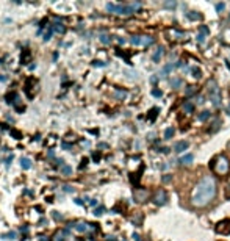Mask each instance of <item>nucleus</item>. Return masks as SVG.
<instances>
[{"mask_svg": "<svg viewBox=\"0 0 230 241\" xmlns=\"http://www.w3.org/2000/svg\"><path fill=\"white\" fill-rule=\"evenodd\" d=\"M153 204L155 205H164L166 204V201H168V194H166V191L164 190H158L155 194H153Z\"/></svg>", "mask_w": 230, "mask_h": 241, "instance_id": "9", "label": "nucleus"}, {"mask_svg": "<svg viewBox=\"0 0 230 241\" xmlns=\"http://www.w3.org/2000/svg\"><path fill=\"white\" fill-rule=\"evenodd\" d=\"M93 66H96V67H104V66H107V63H104V61H93Z\"/></svg>", "mask_w": 230, "mask_h": 241, "instance_id": "35", "label": "nucleus"}, {"mask_svg": "<svg viewBox=\"0 0 230 241\" xmlns=\"http://www.w3.org/2000/svg\"><path fill=\"white\" fill-rule=\"evenodd\" d=\"M5 80H6V77L5 75H0V82H5Z\"/></svg>", "mask_w": 230, "mask_h": 241, "instance_id": "57", "label": "nucleus"}, {"mask_svg": "<svg viewBox=\"0 0 230 241\" xmlns=\"http://www.w3.org/2000/svg\"><path fill=\"white\" fill-rule=\"evenodd\" d=\"M188 146H190L188 141H179V142L174 146V150H175V152H183V150L188 149Z\"/></svg>", "mask_w": 230, "mask_h": 241, "instance_id": "12", "label": "nucleus"}, {"mask_svg": "<svg viewBox=\"0 0 230 241\" xmlns=\"http://www.w3.org/2000/svg\"><path fill=\"white\" fill-rule=\"evenodd\" d=\"M30 60H31V52L28 49H24L22 50V55H20V63L22 64H27V63H30Z\"/></svg>", "mask_w": 230, "mask_h": 241, "instance_id": "11", "label": "nucleus"}, {"mask_svg": "<svg viewBox=\"0 0 230 241\" xmlns=\"http://www.w3.org/2000/svg\"><path fill=\"white\" fill-rule=\"evenodd\" d=\"M53 30H55L56 33H60V35H64V31H66V27H64L61 22H58V17H56V22L53 24Z\"/></svg>", "mask_w": 230, "mask_h": 241, "instance_id": "14", "label": "nucleus"}, {"mask_svg": "<svg viewBox=\"0 0 230 241\" xmlns=\"http://www.w3.org/2000/svg\"><path fill=\"white\" fill-rule=\"evenodd\" d=\"M56 144V136H49V139H47V142H45V146H49V147H52V146H55Z\"/></svg>", "mask_w": 230, "mask_h": 241, "instance_id": "25", "label": "nucleus"}, {"mask_svg": "<svg viewBox=\"0 0 230 241\" xmlns=\"http://www.w3.org/2000/svg\"><path fill=\"white\" fill-rule=\"evenodd\" d=\"M9 133H11V135H13L16 139H20V138H22V133H19V131H17V130H14V128H13V130H9Z\"/></svg>", "mask_w": 230, "mask_h": 241, "instance_id": "33", "label": "nucleus"}, {"mask_svg": "<svg viewBox=\"0 0 230 241\" xmlns=\"http://www.w3.org/2000/svg\"><path fill=\"white\" fill-rule=\"evenodd\" d=\"M107 241H116V240H115V237H108V238H107Z\"/></svg>", "mask_w": 230, "mask_h": 241, "instance_id": "59", "label": "nucleus"}, {"mask_svg": "<svg viewBox=\"0 0 230 241\" xmlns=\"http://www.w3.org/2000/svg\"><path fill=\"white\" fill-rule=\"evenodd\" d=\"M216 194V182L211 175H205L193 190L191 204L194 207H207Z\"/></svg>", "mask_w": 230, "mask_h": 241, "instance_id": "1", "label": "nucleus"}, {"mask_svg": "<svg viewBox=\"0 0 230 241\" xmlns=\"http://www.w3.org/2000/svg\"><path fill=\"white\" fill-rule=\"evenodd\" d=\"M89 204H91L93 207H96V205H97V201H96V199H91V201H89Z\"/></svg>", "mask_w": 230, "mask_h": 241, "instance_id": "51", "label": "nucleus"}, {"mask_svg": "<svg viewBox=\"0 0 230 241\" xmlns=\"http://www.w3.org/2000/svg\"><path fill=\"white\" fill-rule=\"evenodd\" d=\"M52 33H53V25H49L47 31L44 33V41H49V39H50V36H52Z\"/></svg>", "mask_w": 230, "mask_h": 241, "instance_id": "23", "label": "nucleus"}, {"mask_svg": "<svg viewBox=\"0 0 230 241\" xmlns=\"http://www.w3.org/2000/svg\"><path fill=\"white\" fill-rule=\"evenodd\" d=\"M64 191H66V193H74V188L69 186V185H66V186H64Z\"/></svg>", "mask_w": 230, "mask_h": 241, "instance_id": "46", "label": "nucleus"}, {"mask_svg": "<svg viewBox=\"0 0 230 241\" xmlns=\"http://www.w3.org/2000/svg\"><path fill=\"white\" fill-rule=\"evenodd\" d=\"M130 42L133 46H144L146 47V46H150L153 42V38L152 36H131Z\"/></svg>", "mask_w": 230, "mask_h": 241, "instance_id": "7", "label": "nucleus"}, {"mask_svg": "<svg viewBox=\"0 0 230 241\" xmlns=\"http://www.w3.org/2000/svg\"><path fill=\"white\" fill-rule=\"evenodd\" d=\"M204 102V97H197V104H202Z\"/></svg>", "mask_w": 230, "mask_h": 241, "instance_id": "56", "label": "nucleus"}, {"mask_svg": "<svg viewBox=\"0 0 230 241\" xmlns=\"http://www.w3.org/2000/svg\"><path fill=\"white\" fill-rule=\"evenodd\" d=\"M24 91H25V94H27L28 99H33L35 94H36V91H38V80H35L33 77H28V78L25 80Z\"/></svg>", "mask_w": 230, "mask_h": 241, "instance_id": "5", "label": "nucleus"}, {"mask_svg": "<svg viewBox=\"0 0 230 241\" xmlns=\"http://www.w3.org/2000/svg\"><path fill=\"white\" fill-rule=\"evenodd\" d=\"M191 71H193V72H194V77H196V78H199V77H201V71H199V69H197V67H193V69H191Z\"/></svg>", "mask_w": 230, "mask_h": 241, "instance_id": "40", "label": "nucleus"}, {"mask_svg": "<svg viewBox=\"0 0 230 241\" xmlns=\"http://www.w3.org/2000/svg\"><path fill=\"white\" fill-rule=\"evenodd\" d=\"M6 102L8 104H11L19 113H22L25 108H24V105H20V97H19V94L17 93H11V94H8L6 96Z\"/></svg>", "mask_w": 230, "mask_h": 241, "instance_id": "6", "label": "nucleus"}, {"mask_svg": "<svg viewBox=\"0 0 230 241\" xmlns=\"http://www.w3.org/2000/svg\"><path fill=\"white\" fill-rule=\"evenodd\" d=\"M52 216H53L55 221H63V218H64V216H63L61 213H58V212H52Z\"/></svg>", "mask_w": 230, "mask_h": 241, "instance_id": "32", "label": "nucleus"}, {"mask_svg": "<svg viewBox=\"0 0 230 241\" xmlns=\"http://www.w3.org/2000/svg\"><path fill=\"white\" fill-rule=\"evenodd\" d=\"M152 96H153V97H161L163 93H161L160 89H152Z\"/></svg>", "mask_w": 230, "mask_h": 241, "instance_id": "37", "label": "nucleus"}, {"mask_svg": "<svg viewBox=\"0 0 230 241\" xmlns=\"http://www.w3.org/2000/svg\"><path fill=\"white\" fill-rule=\"evenodd\" d=\"M226 64H227V67H229V71H230V61H227Z\"/></svg>", "mask_w": 230, "mask_h": 241, "instance_id": "60", "label": "nucleus"}, {"mask_svg": "<svg viewBox=\"0 0 230 241\" xmlns=\"http://www.w3.org/2000/svg\"><path fill=\"white\" fill-rule=\"evenodd\" d=\"M172 135H174V128H172V127H169V128L164 130V138H166V139L172 138Z\"/></svg>", "mask_w": 230, "mask_h": 241, "instance_id": "26", "label": "nucleus"}, {"mask_svg": "<svg viewBox=\"0 0 230 241\" xmlns=\"http://www.w3.org/2000/svg\"><path fill=\"white\" fill-rule=\"evenodd\" d=\"M183 111H185V113H188V115L194 111V105H193V102H191V100H186V102L183 104Z\"/></svg>", "mask_w": 230, "mask_h": 241, "instance_id": "16", "label": "nucleus"}, {"mask_svg": "<svg viewBox=\"0 0 230 241\" xmlns=\"http://www.w3.org/2000/svg\"><path fill=\"white\" fill-rule=\"evenodd\" d=\"M163 182H164V183H166V182H171V177H169V175H164V177H163Z\"/></svg>", "mask_w": 230, "mask_h": 241, "instance_id": "50", "label": "nucleus"}, {"mask_svg": "<svg viewBox=\"0 0 230 241\" xmlns=\"http://www.w3.org/2000/svg\"><path fill=\"white\" fill-rule=\"evenodd\" d=\"M100 42H102V44H110V42H111V38H110L108 35H102V36H100Z\"/></svg>", "mask_w": 230, "mask_h": 241, "instance_id": "28", "label": "nucleus"}, {"mask_svg": "<svg viewBox=\"0 0 230 241\" xmlns=\"http://www.w3.org/2000/svg\"><path fill=\"white\" fill-rule=\"evenodd\" d=\"M107 9L110 13H115V14H131L133 13V8L130 5H115V3H107Z\"/></svg>", "mask_w": 230, "mask_h": 241, "instance_id": "4", "label": "nucleus"}, {"mask_svg": "<svg viewBox=\"0 0 230 241\" xmlns=\"http://www.w3.org/2000/svg\"><path fill=\"white\" fill-rule=\"evenodd\" d=\"M157 115H158V108H153V110H150V115H149V120H155Z\"/></svg>", "mask_w": 230, "mask_h": 241, "instance_id": "30", "label": "nucleus"}, {"mask_svg": "<svg viewBox=\"0 0 230 241\" xmlns=\"http://www.w3.org/2000/svg\"><path fill=\"white\" fill-rule=\"evenodd\" d=\"M61 146H63V149H64V150H69V149H71V144H69V142H63Z\"/></svg>", "mask_w": 230, "mask_h": 241, "instance_id": "47", "label": "nucleus"}, {"mask_svg": "<svg viewBox=\"0 0 230 241\" xmlns=\"http://www.w3.org/2000/svg\"><path fill=\"white\" fill-rule=\"evenodd\" d=\"M39 241H49V240H47L45 237H39Z\"/></svg>", "mask_w": 230, "mask_h": 241, "instance_id": "58", "label": "nucleus"}, {"mask_svg": "<svg viewBox=\"0 0 230 241\" xmlns=\"http://www.w3.org/2000/svg\"><path fill=\"white\" fill-rule=\"evenodd\" d=\"M0 63H2V60H0Z\"/></svg>", "mask_w": 230, "mask_h": 241, "instance_id": "61", "label": "nucleus"}, {"mask_svg": "<svg viewBox=\"0 0 230 241\" xmlns=\"http://www.w3.org/2000/svg\"><path fill=\"white\" fill-rule=\"evenodd\" d=\"M115 96H116V99H119V100H124V99L127 97V93H125V91H120V89H116Z\"/></svg>", "mask_w": 230, "mask_h": 241, "instance_id": "22", "label": "nucleus"}, {"mask_svg": "<svg viewBox=\"0 0 230 241\" xmlns=\"http://www.w3.org/2000/svg\"><path fill=\"white\" fill-rule=\"evenodd\" d=\"M222 9H224V3H218V5H216V11H219V13H221Z\"/></svg>", "mask_w": 230, "mask_h": 241, "instance_id": "45", "label": "nucleus"}, {"mask_svg": "<svg viewBox=\"0 0 230 241\" xmlns=\"http://www.w3.org/2000/svg\"><path fill=\"white\" fill-rule=\"evenodd\" d=\"M219 125H221V120L218 119L215 124H213V127H211V131H216V130H219Z\"/></svg>", "mask_w": 230, "mask_h": 241, "instance_id": "38", "label": "nucleus"}, {"mask_svg": "<svg viewBox=\"0 0 230 241\" xmlns=\"http://www.w3.org/2000/svg\"><path fill=\"white\" fill-rule=\"evenodd\" d=\"M216 233H221V235H229L230 233V219H222L216 224L215 227Z\"/></svg>", "mask_w": 230, "mask_h": 241, "instance_id": "8", "label": "nucleus"}, {"mask_svg": "<svg viewBox=\"0 0 230 241\" xmlns=\"http://www.w3.org/2000/svg\"><path fill=\"white\" fill-rule=\"evenodd\" d=\"M52 241H64V232L63 230L55 232V235L52 237Z\"/></svg>", "mask_w": 230, "mask_h": 241, "instance_id": "20", "label": "nucleus"}, {"mask_svg": "<svg viewBox=\"0 0 230 241\" xmlns=\"http://www.w3.org/2000/svg\"><path fill=\"white\" fill-rule=\"evenodd\" d=\"M20 232H24V233H27V232H28V227H27V226H24V227H20Z\"/></svg>", "mask_w": 230, "mask_h": 241, "instance_id": "52", "label": "nucleus"}, {"mask_svg": "<svg viewBox=\"0 0 230 241\" xmlns=\"http://www.w3.org/2000/svg\"><path fill=\"white\" fill-rule=\"evenodd\" d=\"M211 169H213L218 175H226V174H229V171H230L229 160H227L224 155H218V157L213 160Z\"/></svg>", "mask_w": 230, "mask_h": 241, "instance_id": "2", "label": "nucleus"}, {"mask_svg": "<svg viewBox=\"0 0 230 241\" xmlns=\"http://www.w3.org/2000/svg\"><path fill=\"white\" fill-rule=\"evenodd\" d=\"M133 240H135V241H141V238H139V235H138V233H133Z\"/></svg>", "mask_w": 230, "mask_h": 241, "instance_id": "48", "label": "nucleus"}, {"mask_svg": "<svg viewBox=\"0 0 230 241\" xmlns=\"http://www.w3.org/2000/svg\"><path fill=\"white\" fill-rule=\"evenodd\" d=\"M150 83H152V85H157V83H158V77H157V75H152V77H150Z\"/></svg>", "mask_w": 230, "mask_h": 241, "instance_id": "41", "label": "nucleus"}, {"mask_svg": "<svg viewBox=\"0 0 230 241\" xmlns=\"http://www.w3.org/2000/svg\"><path fill=\"white\" fill-rule=\"evenodd\" d=\"M174 67H175V64H168V66H164V67H163V74H166V75H168V74H169Z\"/></svg>", "mask_w": 230, "mask_h": 241, "instance_id": "31", "label": "nucleus"}, {"mask_svg": "<svg viewBox=\"0 0 230 241\" xmlns=\"http://www.w3.org/2000/svg\"><path fill=\"white\" fill-rule=\"evenodd\" d=\"M104 213H105V208H104V207H97V208L94 210V215H96V216H100V215H104Z\"/></svg>", "mask_w": 230, "mask_h": 241, "instance_id": "34", "label": "nucleus"}, {"mask_svg": "<svg viewBox=\"0 0 230 241\" xmlns=\"http://www.w3.org/2000/svg\"><path fill=\"white\" fill-rule=\"evenodd\" d=\"M3 240H14L16 238V232H8L6 235H2Z\"/></svg>", "mask_w": 230, "mask_h": 241, "instance_id": "29", "label": "nucleus"}, {"mask_svg": "<svg viewBox=\"0 0 230 241\" xmlns=\"http://www.w3.org/2000/svg\"><path fill=\"white\" fill-rule=\"evenodd\" d=\"M208 94H210V99H211L213 105L215 107H221V91H219L218 85L215 83V80L208 82Z\"/></svg>", "mask_w": 230, "mask_h": 241, "instance_id": "3", "label": "nucleus"}, {"mask_svg": "<svg viewBox=\"0 0 230 241\" xmlns=\"http://www.w3.org/2000/svg\"><path fill=\"white\" fill-rule=\"evenodd\" d=\"M47 155H49V158H53V157H55V153H53L52 150H49V153H47Z\"/></svg>", "mask_w": 230, "mask_h": 241, "instance_id": "54", "label": "nucleus"}, {"mask_svg": "<svg viewBox=\"0 0 230 241\" xmlns=\"http://www.w3.org/2000/svg\"><path fill=\"white\" fill-rule=\"evenodd\" d=\"M86 163H88V160H86V158H85V160H83V161H82V164H80V168H83V166H86Z\"/></svg>", "mask_w": 230, "mask_h": 241, "instance_id": "55", "label": "nucleus"}, {"mask_svg": "<svg viewBox=\"0 0 230 241\" xmlns=\"http://www.w3.org/2000/svg\"><path fill=\"white\" fill-rule=\"evenodd\" d=\"M229 19H230V16H229Z\"/></svg>", "mask_w": 230, "mask_h": 241, "instance_id": "63", "label": "nucleus"}, {"mask_svg": "<svg viewBox=\"0 0 230 241\" xmlns=\"http://www.w3.org/2000/svg\"><path fill=\"white\" fill-rule=\"evenodd\" d=\"M182 85H183L182 78H179V77H175V78H171V86H172L174 89H179Z\"/></svg>", "mask_w": 230, "mask_h": 241, "instance_id": "18", "label": "nucleus"}, {"mask_svg": "<svg viewBox=\"0 0 230 241\" xmlns=\"http://www.w3.org/2000/svg\"><path fill=\"white\" fill-rule=\"evenodd\" d=\"M201 33H204V35H208V27L202 25V27H201Z\"/></svg>", "mask_w": 230, "mask_h": 241, "instance_id": "44", "label": "nucleus"}, {"mask_svg": "<svg viewBox=\"0 0 230 241\" xmlns=\"http://www.w3.org/2000/svg\"><path fill=\"white\" fill-rule=\"evenodd\" d=\"M160 152H163V153H168V152H169V149H168V147H161V149H160Z\"/></svg>", "mask_w": 230, "mask_h": 241, "instance_id": "49", "label": "nucleus"}, {"mask_svg": "<svg viewBox=\"0 0 230 241\" xmlns=\"http://www.w3.org/2000/svg\"><path fill=\"white\" fill-rule=\"evenodd\" d=\"M75 230L77 232H80V233H83V232H88L89 230V224H86V222H75Z\"/></svg>", "mask_w": 230, "mask_h": 241, "instance_id": "13", "label": "nucleus"}, {"mask_svg": "<svg viewBox=\"0 0 230 241\" xmlns=\"http://www.w3.org/2000/svg\"><path fill=\"white\" fill-rule=\"evenodd\" d=\"M161 55H163V47H158V49L155 50V53H153L152 60H153L155 63H158V61H160V58H161Z\"/></svg>", "mask_w": 230, "mask_h": 241, "instance_id": "19", "label": "nucleus"}, {"mask_svg": "<svg viewBox=\"0 0 230 241\" xmlns=\"http://www.w3.org/2000/svg\"><path fill=\"white\" fill-rule=\"evenodd\" d=\"M193 160H194V158H193V155H191V153H188V155L182 157L179 163H182L183 166H188V164H191V163H193Z\"/></svg>", "mask_w": 230, "mask_h": 241, "instance_id": "15", "label": "nucleus"}, {"mask_svg": "<svg viewBox=\"0 0 230 241\" xmlns=\"http://www.w3.org/2000/svg\"><path fill=\"white\" fill-rule=\"evenodd\" d=\"M210 118V111L208 110H205V111H202L201 115H199V120H207Z\"/></svg>", "mask_w": 230, "mask_h": 241, "instance_id": "27", "label": "nucleus"}, {"mask_svg": "<svg viewBox=\"0 0 230 241\" xmlns=\"http://www.w3.org/2000/svg\"><path fill=\"white\" fill-rule=\"evenodd\" d=\"M175 2H164V8H174Z\"/></svg>", "mask_w": 230, "mask_h": 241, "instance_id": "39", "label": "nucleus"}, {"mask_svg": "<svg viewBox=\"0 0 230 241\" xmlns=\"http://www.w3.org/2000/svg\"><path fill=\"white\" fill-rule=\"evenodd\" d=\"M61 174H63V175H71V174H72V168L67 166V164L61 166Z\"/></svg>", "mask_w": 230, "mask_h": 241, "instance_id": "21", "label": "nucleus"}, {"mask_svg": "<svg viewBox=\"0 0 230 241\" xmlns=\"http://www.w3.org/2000/svg\"><path fill=\"white\" fill-rule=\"evenodd\" d=\"M20 166H22V169H30L31 168V160L27 158V157H22L20 158Z\"/></svg>", "mask_w": 230, "mask_h": 241, "instance_id": "17", "label": "nucleus"}, {"mask_svg": "<svg viewBox=\"0 0 230 241\" xmlns=\"http://www.w3.org/2000/svg\"><path fill=\"white\" fill-rule=\"evenodd\" d=\"M186 17H188L190 20H199V19H201V14H199V13H188Z\"/></svg>", "mask_w": 230, "mask_h": 241, "instance_id": "24", "label": "nucleus"}, {"mask_svg": "<svg viewBox=\"0 0 230 241\" xmlns=\"http://www.w3.org/2000/svg\"><path fill=\"white\" fill-rule=\"evenodd\" d=\"M75 204H77V205H83V201H82V199H75Z\"/></svg>", "mask_w": 230, "mask_h": 241, "instance_id": "53", "label": "nucleus"}, {"mask_svg": "<svg viewBox=\"0 0 230 241\" xmlns=\"http://www.w3.org/2000/svg\"><path fill=\"white\" fill-rule=\"evenodd\" d=\"M205 36H207V35H204V33H199V36H197V42H199V44L205 42Z\"/></svg>", "mask_w": 230, "mask_h": 241, "instance_id": "36", "label": "nucleus"}, {"mask_svg": "<svg viewBox=\"0 0 230 241\" xmlns=\"http://www.w3.org/2000/svg\"><path fill=\"white\" fill-rule=\"evenodd\" d=\"M226 197L230 199V182L227 183V186H226Z\"/></svg>", "mask_w": 230, "mask_h": 241, "instance_id": "43", "label": "nucleus"}, {"mask_svg": "<svg viewBox=\"0 0 230 241\" xmlns=\"http://www.w3.org/2000/svg\"><path fill=\"white\" fill-rule=\"evenodd\" d=\"M133 197H135L136 202H144V201H147V197H149V191H147V190H135Z\"/></svg>", "mask_w": 230, "mask_h": 241, "instance_id": "10", "label": "nucleus"}, {"mask_svg": "<svg viewBox=\"0 0 230 241\" xmlns=\"http://www.w3.org/2000/svg\"><path fill=\"white\" fill-rule=\"evenodd\" d=\"M229 146H230V142H229Z\"/></svg>", "mask_w": 230, "mask_h": 241, "instance_id": "62", "label": "nucleus"}, {"mask_svg": "<svg viewBox=\"0 0 230 241\" xmlns=\"http://www.w3.org/2000/svg\"><path fill=\"white\" fill-rule=\"evenodd\" d=\"M194 93H196V88H188L186 89V96H193Z\"/></svg>", "mask_w": 230, "mask_h": 241, "instance_id": "42", "label": "nucleus"}]
</instances>
